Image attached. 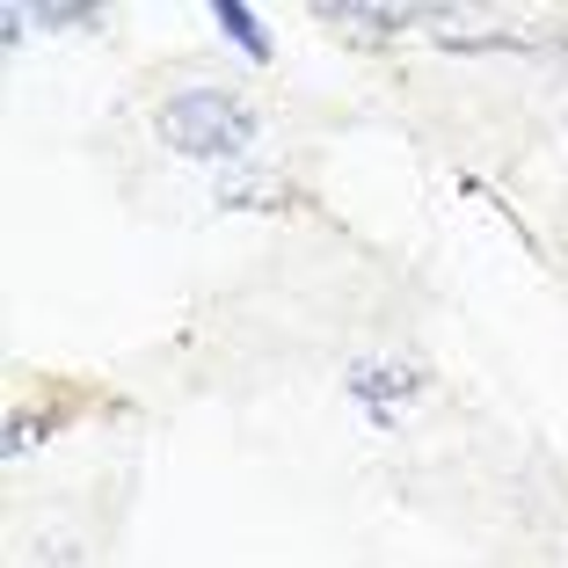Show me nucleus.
Listing matches in <instances>:
<instances>
[{
    "mask_svg": "<svg viewBox=\"0 0 568 568\" xmlns=\"http://www.w3.org/2000/svg\"><path fill=\"white\" fill-rule=\"evenodd\" d=\"M351 394L357 402H402V394H423V372L402 365V357H357L351 365Z\"/></svg>",
    "mask_w": 568,
    "mask_h": 568,
    "instance_id": "nucleus-2",
    "label": "nucleus"
},
{
    "mask_svg": "<svg viewBox=\"0 0 568 568\" xmlns=\"http://www.w3.org/2000/svg\"><path fill=\"white\" fill-rule=\"evenodd\" d=\"M168 153H190V161H234L248 153L255 139V110L234 95V88H183V95L161 102V118H153Z\"/></svg>",
    "mask_w": 568,
    "mask_h": 568,
    "instance_id": "nucleus-1",
    "label": "nucleus"
},
{
    "mask_svg": "<svg viewBox=\"0 0 568 568\" xmlns=\"http://www.w3.org/2000/svg\"><path fill=\"white\" fill-rule=\"evenodd\" d=\"M212 16H219V22H226V37H234V44H241V51H248V59H270V37H263V22H255V16H248V8H241V0H219Z\"/></svg>",
    "mask_w": 568,
    "mask_h": 568,
    "instance_id": "nucleus-3",
    "label": "nucleus"
}]
</instances>
